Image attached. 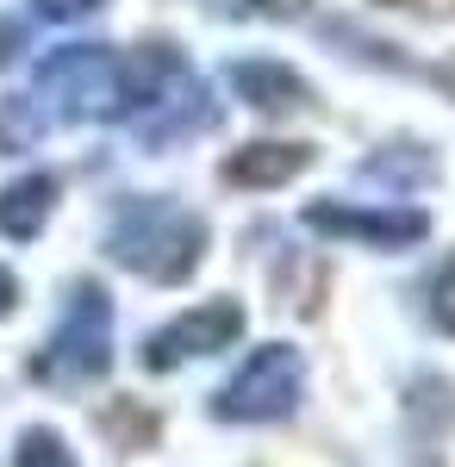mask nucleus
I'll return each instance as SVG.
<instances>
[{"mask_svg":"<svg viewBox=\"0 0 455 467\" xmlns=\"http://www.w3.org/2000/svg\"><path fill=\"white\" fill-rule=\"evenodd\" d=\"M13 467H81V462L69 455V442L57 431H26L13 449Z\"/></svg>","mask_w":455,"mask_h":467,"instance_id":"f8f14e48","label":"nucleus"},{"mask_svg":"<svg viewBox=\"0 0 455 467\" xmlns=\"http://www.w3.org/2000/svg\"><path fill=\"white\" fill-rule=\"evenodd\" d=\"M238 337H244V306H238V299H200L194 312H181V318L163 324L138 349V361L150 374H169V368H181V361H194V356L231 349Z\"/></svg>","mask_w":455,"mask_h":467,"instance_id":"423d86ee","label":"nucleus"},{"mask_svg":"<svg viewBox=\"0 0 455 467\" xmlns=\"http://www.w3.org/2000/svg\"><path fill=\"white\" fill-rule=\"evenodd\" d=\"M57 206V181L50 175H19L0 187V237H13V244H26L44 231V218Z\"/></svg>","mask_w":455,"mask_h":467,"instance_id":"1a4fd4ad","label":"nucleus"},{"mask_svg":"<svg viewBox=\"0 0 455 467\" xmlns=\"http://www.w3.org/2000/svg\"><path fill=\"white\" fill-rule=\"evenodd\" d=\"M306 224L318 237H344L368 250H406V244H424V231H430L418 206H355V200H312Z\"/></svg>","mask_w":455,"mask_h":467,"instance_id":"0eeeda50","label":"nucleus"},{"mask_svg":"<svg viewBox=\"0 0 455 467\" xmlns=\"http://www.w3.org/2000/svg\"><path fill=\"white\" fill-rule=\"evenodd\" d=\"M106 368H112V299L81 281L50 330L44 356L32 361V374L44 387H94Z\"/></svg>","mask_w":455,"mask_h":467,"instance_id":"7ed1b4c3","label":"nucleus"},{"mask_svg":"<svg viewBox=\"0 0 455 467\" xmlns=\"http://www.w3.org/2000/svg\"><path fill=\"white\" fill-rule=\"evenodd\" d=\"M175 50L150 44V50H112V44H63L37 63L32 94L44 100L50 125H112L156 94V81L169 75Z\"/></svg>","mask_w":455,"mask_h":467,"instance_id":"f257e3e1","label":"nucleus"},{"mask_svg":"<svg viewBox=\"0 0 455 467\" xmlns=\"http://www.w3.org/2000/svg\"><path fill=\"white\" fill-rule=\"evenodd\" d=\"M300 387H306L300 349H293V343H262V349H249L244 368L212 393V418H218V424H280V418H293Z\"/></svg>","mask_w":455,"mask_h":467,"instance_id":"20e7f679","label":"nucleus"},{"mask_svg":"<svg viewBox=\"0 0 455 467\" xmlns=\"http://www.w3.org/2000/svg\"><path fill=\"white\" fill-rule=\"evenodd\" d=\"M106 255L143 281L175 287L206 255V218L175 206V200H125L106 224Z\"/></svg>","mask_w":455,"mask_h":467,"instance_id":"f03ea898","label":"nucleus"},{"mask_svg":"<svg viewBox=\"0 0 455 467\" xmlns=\"http://www.w3.org/2000/svg\"><path fill=\"white\" fill-rule=\"evenodd\" d=\"M50 131V112L37 94H6L0 100V150H32Z\"/></svg>","mask_w":455,"mask_h":467,"instance_id":"9b49d317","label":"nucleus"},{"mask_svg":"<svg viewBox=\"0 0 455 467\" xmlns=\"http://www.w3.org/2000/svg\"><path fill=\"white\" fill-rule=\"evenodd\" d=\"M32 6L44 13V19H57V26H63V19H81V13H94L101 0H32Z\"/></svg>","mask_w":455,"mask_h":467,"instance_id":"4468645a","label":"nucleus"},{"mask_svg":"<svg viewBox=\"0 0 455 467\" xmlns=\"http://www.w3.org/2000/svg\"><path fill=\"white\" fill-rule=\"evenodd\" d=\"M306 162H312L306 144H249L225 162V181H231V187H280V181L300 175Z\"/></svg>","mask_w":455,"mask_h":467,"instance_id":"9d476101","label":"nucleus"},{"mask_svg":"<svg viewBox=\"0 0 455 467\" xmlns=\"http://www.w3.org/2000/svg\"><path fill=\"white\" fill-rule=\"evenodd\" d=\"M231 88L244 94L256 112H293V107H312V88L287 63H269V57H249V63H231Z\"/></svg>","mask_w":455,"mask_h":467,"instance_id":"6e6552de","label":"nucleus"},{"mask_svg":"<svg viewBox=\"0 0 455 467\" xmlns=\"http://www.w3.org/2000/svg\"><path fill=\"white\" fill-rule=\"evenodd\" d=\"M13 50H19V26H13V19H0V63H6Z\"/></svg>","mask_w":455,"mask_h":467,"instance_id":"dca6fc26","label":"nucleus"},{"mask_svg":"<svg viewBox=\"0 0 455 467\" xmlns=\"http://www.w3.org/2000/svg\"><path fill=\"white\" fill-rule=\"evenodd\" d=\"M132 125H138V138L150 150H169V144H187V138H200L218 125V100H212V88L200 75L187 69V63H169V75L156 81V94L132 112Z\"/></svg>","mask_w":455,"mask_h":467,"instance_id":"39448f33","label":"nucleus"},{"mask_svg":"<svg viewBox=\"0 0 455 467\" xmlns=\"http://www.w3.org/2000/svg\"><path fill=\"white\" fill-rule=\"evenodd\" d=\"M424 318L437 324L443 337H455V255L424 281Z\"/></svg>","mask_w":455,"mask_h":467,"instance_id":"ddd939ff","label":"nucleus"},{"mask_svg":"<svg viewBox=\"0 0 455 467\" xmlns=\"http://www.w3.org/2000/svg\"><path fill=\"white\" fill-rule=\"evenodd\" d=\"M19 306V281H13V268H0V318Z\"/></svg>","mask_w":455,"mask_h":467,"instance_id":"2eb2a0df","label":"nucleus"}]
</instances>
